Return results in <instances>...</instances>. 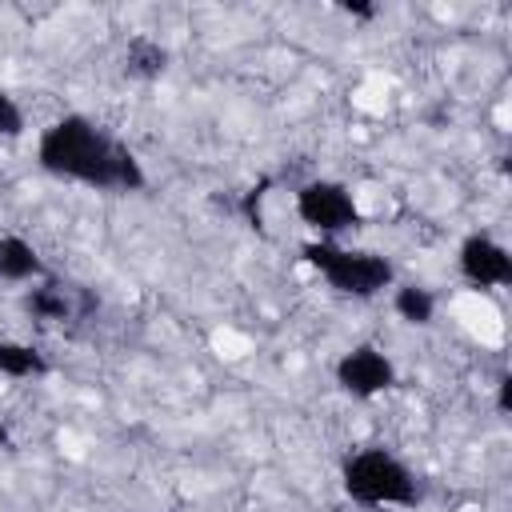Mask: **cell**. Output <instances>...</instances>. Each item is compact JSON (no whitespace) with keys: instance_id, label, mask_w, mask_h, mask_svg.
Masks as SVG:
<instances>
[{"instance_id":"obj_11","label":"cell","mask_w":512,"mask_h":512,"mask_svg":"<svg viewBox=\"0 0 512 512\" xmlns=\"http://www.w3.org/2000/svg\"><path fill=\"white\" fill-rule=\"evenodd\" d=\"M392 304H396L400 320H408V324H432V316H436V296L428 288H416V284L396 288Z\"/></svg>"},{"instance_id":"obj_6","label":"cell","mask_w":512,"mask_h":512,"mask_svg":"<svg viewBox=\"0 0 512 512\" xmlns=\"http://www.w3.org/2000/svg\"><path fill=\"white\" fill-rule=\"evenodd\" d=\"M336 384L348 396H356V400H372V396H380V392H388L396 384V368H392V360L380 348L360 344V348H352V352L340 356Z\"/></svg>"},{"instance_id":"obj_10","label":"cell","mask_w":512,"mask_h":512,"mask_svg":"<svg viewBox=\"0 0 512 512\" xmlns=\"http://www.w3.org/2000/svg\"><path fill=\"white\" fill-rule=\"evenodd\" d=\"M0 372L12 376V380H24V376H44L48 372V360L40 348L32 344H20V340H0Z\"/></svg>"},{"instance_id":"obj_9","label":"cell","mask_w":512,"mask_h":512,"mask_svg":"<svg viewBox=\"0 0 512 512\" xmlns=\"http://www.w3.org/2000/svg\"><path fill=\"white\" fill-rule=\"evenodd\" d=\"M32 276H44V260L40 252L20 240V236H0V280H32Z\"/></svg>"},{"instance_id":"obj_12","label":"cell","mask_w":512,"mask_h":512,"mask_svg":"<svg viewBox=\"0 0 512 512\" xmlns=\"http://www.w3.org/2000/svg\"><path fill=\"white\" fill-rule=\"evenodd\" d=\"M0 136L4 140L24 136V112H20V104L8 92H0Z\"/></svg>"},{"instance_id":"obj_13","label":"cell","mask_w":512,"mask_h":512,"mask_svg":"<svg viewBox=\"0 0 512 512\" xmlns=\"http://www.w3.org/2000/svg\"><path fill=\"white\" fill-rule=\"evenodd\" d=\"M496 408L508 416L512 412V376H500V392H496Z\"/></svg>"},{"instance_id":"obj_1","label":"cell","mask_w":512,"mask_h":512,"mask_svg":"<svg viewBox=\"0 0 512 512\" xmlns=\"http://www.w3.org/2000/svg\"><path fill=\"white\" fill-rule=\"evenodd\" d=\"M36 160H40L44 172L68 176V180H80V184H92V188L140 192L148 184V176H144L140 160L132 156V148H124L120 140L100 132L80 112L60 116L56 124L44 128V136L36 144Z\"/></svg>"},{"instance_id":"obj_8","label":"cell","mask_w":512,"mask_h":512,"mask_svg":"<svg viewBox=\"0 0 512 512\" xmlns=\"http://www.w3.org/2000/svg\"><path fill=\"white\" fill-rule=\"evenodd\" d=\"M168 48L160 44V40H152V36H132L128 40V48H124V72L132 76V80H156V76H164V68H168Z\"/></svg>"},{"instance_id":"obj_14","label":"cell","mask_w":512,"mask_h":512,"mask_svg":"<svg viewBox=\"0 0 512 512\" xmlns=\"http://www.w3.org/2000/svg\"><path fill=\"white\" fill-rule=\"evenodd\" d=\"M344 12H352V16H360V20H372V16H376L372 4H344Z\"/></svg>"},{"instance_id":"obj_4","label":"cell","mask_w":512,"mask_h":512,"mask_svg":"<svg viewBox=\"0 0 512 512\" xmlns=\"http://www.w3.org/2000/svg\"><path fill=\"white\" fill-rule=\"evenodd\" d=\"M296 212L308 228L316 232H344V228H356L360 224V208L352 200V192L336 180H308L300 192H296Z\"/></svg>"},{"instance_id":"obj_5","label":"cell","mask_w":512,"mask_h":512,"mask_svg":"<svg viewBox=\"0 0 512 512\" xmlns=\"http://www.w3.org/2000/svg\"><path fill=\"white\" fill-rule=\"evenodd\" d=\"M24 308L36 316V320H48V324H64V320H88L100 300L92 288L84 284H72V280H44L36 284L28 296H24Z\"/></svg>"},{"instance_id":"obj_2","label":"cell","mask_w":512,"mask_h":512,"mask_svg":"<svg viewBox=\"0 0 512 512\" xmlns=\"http://www.w3.org/2000/svg\"><path fill=\"white\" fill-rule=\"evenodd\" d=\"M344 492L356 504H416V476L384 448H364L344 460Z\"/></svg>"},{"instance_id":"obj_7","label":"cell","mask_w":512,"mask_h":512,"mask_svg":"<svg viewBox=\"0 0 512 512\" xmlns=\"http://www.w3.org/2000/svg\"><path fill=\"white\" fill-rule=\"evenodd\" d=\"M460 272L476 288H496L512 280V256L492 240V236H468L460 244Z\"/></svg>"},{"instance_id":"obj_15","label":"cell","mask_w":512,"mask_h":512,"mask_svg":"<svg viewBox=\"0 0 512 512\" xmlns=\"http://www.w3.org/2000/svg\"><path fill=\"white\" fill-rule=\"evenodd\" d=\"M0 448H12V432L4 428V420H0Z\"/></svg>"},{"instance_id":"obj_3","label":"cell","mask_w":512,"mask_h":512,"mask_svg":"<svg viewBox=\"0 0 512 512\" xmlns=\"http://www.w3.org/2000/svg\"><path fill=\"white\" fill-rule=\"evenodd\" d=\"M304 260L312 268H320V276L344 292V296H376L380 288L392 284V264L376 252H352V248H336L328 240L304 244Z\"/></svg>"}]
</instances>
